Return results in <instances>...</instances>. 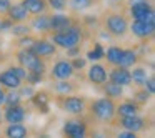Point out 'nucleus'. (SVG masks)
<instances>
[{
	"label": "nucleus",
	"mask_w": 155,
	"mask_h": 138,
	"mask_svg": "<svg viewBox=\"0 0 155 138\" xmlns=\"http://www.w3.org/2000/svg\"><path fill=\"white\" fill-rule=\"evenodd\" d=\"M105 27L114 37H124L128 30V22L124 15L120 14H112L105 18Z\"/></svg>",
	"instance_id": "5"
},
{
	"label": "nucleus",
	"mask_w": 155,
	"mask_h": 138,
	"mask_svg": "<svg viewBox=\"0 0 155 138\" xmlns=\"http://www.w3.org/2000/svg\"><path fill=\"white\" fill-rule=\"evenodd\" d=\"M82 42V30L75 25H70L68 28L60 32H55L52 35V43L57 45V47L62 48H70V47H77L78 43Z\"/></svg>",
	"instance_id": "1"
},
{
	"label": "nucleus",
	"mask_w": 155,
	"mask_h": 138,
	"mask_svg": "<svg viewBox=\"0 0 155 138\" xmlns=\"http://www.w3.org/2000/svg\"><path fill=\"white\" fill-rule=\"evenodd\" d=\"M0 85L5 87V88H8V90H17V88H20L22 80L8 68V70H5V72L0 73Z\"/></svg>",
	"instance_id": "12"
},
{
	"label": "nucleus",
	"mask_w": 155,
	"mask_h": 138,
	"mask_svg": "<svg viewBox=\"0 0 155 138\" xmlns=\"http://www.w3.org/2000/svg\"><path fill=\"white\" fill-rule=\"evenodd\" d=\"M135 62H137V53H135L134 50H124L122 58H120V62H118L117 67L130 68V67H134V65H135Z\"/></svg>",
	"instance_id": "22"
},
{
	"label": "nucleus",
	"mask_w": 155,
	"mask_h": 138,
	"mask_svg": "<svg viewBox=\"0 0 155 138\" xmlns=\"http://www.w3.org/2000/svg\"><path fill=\"white\" fill-rule=\"evenodd\" d=\"M20 100H22V97H20V93H18V91H14V90H12L8 95L5 93V103H7V107L20 105Z\"/></svg>",
	"instance_id": "30"
},
{
	"label": "nucleus",
	"mask_w": 155,
	"mask_h": 138,
	"mask_svg": "<svg viewBox=\"0 0 155 138\" xmlns=\"http://www.w3.org/2000/svg\"><path fill=\"white\" fill-rule=\"evenodd\" d=\"M108 77H110V82L120 85V87H125V85L132 83V77H130V72H128V68L117 67V68H114V70L108 73Z\"/></svg>",
	"instance_id": "11"
},
{
	"label": "nucleus",
	"mask_w": 155,
	"mask_h": 138,
	"mask_svg": "<svg viewBox=\"0 0 155 138\" xmlns=\"http://www.w3.org/2000/svg\"><path fill=\"white\" fill-rule=\"evenodd\" d=\"M22 5L32 15H40L47 10V0H24Z\"/></svg>",
	"instance_id": "18"
},
{
	"label": "nucleus",
	"mask_w": 155,
	"mask_h": 138,
	"mask_svg": "<svg viewBox=\"0 0 155 138\" xmlns=\"http://www.w3.org/2000/svg\"><path fill=\"white\" fill-rule=\"evenodd\" d=\"M10 0H0V15H5L8 10V7H10Z\"/></svg>",
	"instance_id": "39"
},
{
	"label": "nucleus",
	"mask_w": 155,
	"mask_h": 138,
	"mask_svg": "<svg viewBox=\"0 0 155 138\" xmlns=\"http://www.w3.org/2000/svg\"><path fill=\"white\" fill-rule=\"evenodd\" d=\"M62 107H64V110L70 115H80V113H84V110H85L84 100L78 98V97H67L62 101Z\"/></svg>",
	"instance_id": "10"
},
{
	"label": "nucleus",
	"mask_w": 155,
	"mask_h": 138,
	"mask_svg": "<svg viewBox=\"0 0 155 138\" xmlns=\"http://www.w3.org/2000/svg\"><path fill=\"white\" fill-rule=\"evenodd\" d=\"M72 25V18L68 15H62V14H57V15H52L50 17V30L54 32H60V30H65Z\"/></svg>",
	"instance_id": "17"
},
{
	"label": "nucleus",
	"mask_w": 155,
	"mask_h": 138,
	"mask_svg": "<svg viewBox=\"0 0 155 138\" xmlns=\"http://www.w3.org/2000/svg\"><path fill=\"white\" fill-rule=\"evenodd\" d=\"M84 138H85V136H84Z\"/></svg>",
	"instance_id": "46"
},
{
	"label": "nucleus",
	"mask_w": 155,
	"mask_h": 138,
	"mask_svg": "<svg viewBox=\"0 0 155 138\" xmlns=\"http://www.w3.org/2000/svg\"><path fill=\"white\" fill-rule=\"evenodd\" d=\"M143 85H145V91H148L150 95L155 93V80H153V77H148L147 80L143 82Z\"/></svg>",
	"instance_id": "34"
},
{
	"label": "nucleus",
	"mask_w": 155,
	"mask_h": 138,
	"mask_svg": "<svg viewBox=\"0 0 155 138\" xmlns=\"http://www.w3.org/2000/svg\"><path fill=\"white\" fill-rule=\"evenodd\" d=\"M64 133L67 135L68 138H84L85 135H87V125H85L84 121H78V120L65 121Z\"/></svg>",
	"instance_id": "7"
},
{
	"label": "nucleus",
	"mask_w": 155,
	"mask_h": 138,
	"mask_svg": "<svg viewBox=\"0 0 155 138\" xmlns=\"http://www.w3.org/2000/svg\"><path fill=\"white\" fill-rule=\"evenodd\" d=\"M17 58L20 62V67H24L28 72H35V73H44L45 72V63L42 57L35 55L30 48H24L17 53Z\"/></svg>",
	"instance_id": "2"
},
{
	"label": "nucleus",
	"mask_w": 155,
	"mask_h": 138,
	"mask_svg": "<svg viewBox=\"0 0 155 138\" xmlns=\"http://www.w3.org/2000/svg\"><path fill=\"white\" fill-rule=\"evenodd\" d=\"M104 55H105L104 47H102L100 43H97V45L94 47V50H90V52L87 53V58H88V60H92V62H97V60H100Z\"/></svg>",
	"instance_id": "29"
},
{
	"label": "nucleus",
	"mask_w": 155,
	"mask_h": 138,
	"mask_svg": "<svg viewBox=\"0 0 155 138\" xmlns=\"http://www.w3.org/2000/svg\"><path fill=\"white\" fill-rule=\"evenodd\" d=\"M130 77H132V82L137 85H143V82L148 78L145 68H135L134 72H130Z\"/></svg>",
	"instance_id": "27"
},
{
	"label": "nucleus",
	"mask_w": 155,
	"mask_h": 138,
	"mask_svg": "<svg viewBox=\"0 0 155 138\" xmlns=\"http://www.w3.org/2000/svg\"><path fill=\"white\" fill-rule=\"evenodd\" d=\"M88 80L95 85H104L105 80H107V70H105L102 65L94 63L88 68Z\"/></svg>",
	"instance_id": "14"
},
{
	"label": "nucleus",
	"mask_w": 155,
	"mask_h": 138,
	"mask_svg": "<svg viewBox=\"0 0 155 138\" xmlns=\"http://www.w3.org/2000/svg\"><path fill=\"white\" fill-rule=\"evenodd\" d=\"M117 138H138V136H137V133H135V131L125 130V131H122V133H118Z\"/></svg>",
	"instance_id": "41"
},
{
	"label": "nucleus",
	"mask_w": 155,
	"mask_h": 138,
	"mask_svg": "<svg viewBox=\"0 0 155 138\" xmlns=\"http://www.w3.org/2000/svg\"><path fill=\"white\" fill-rule=\"evenodd\" d=\"M32 27L38 32H48L50 30V17L47 15H37V17L32 20Z\"/></svg>",
	"instance_id": "21"
},
{
	"label": "nucleus",
	"mask_w": 155,
	"mask_h": 138,
	"mask_svg": "<svg viewBox=\"0 0 155 138\" xmlns=\"http://www.w3.org/2000/svg\"><path fill=\"white\" fill-rule=\"evenodd\" d=\"M18 93H20V97H28V98H30L35 91H34V88H32V87H24V88H20Z\"/></svg>",
	"instance_id": "40"
},
{
	"label": "nucleus",
	"mask_w": 155,
	"mask_h": 138,
	"mask_svg": "<svg viewBox=\"0 0 155 138\" xmlns=\"http://www.w3.org/2000/svg\"><path fill=\"white\" fill-rule=\"evenodd\" d=\"M10 32L14 35H17V37H25V35L30 34V27H28V25H25V24H22V22H17V24L12 25Z\"/></svg>",
	"instance_id": "28"
},
{
	"label": "nucleus",
	"mask_w": 155,
	"mask_h": 138,
	"mask_svg": "<svg viewBox=\"0 0 155 138\" xmlns=\"http://www.w3.org/2000/svg\"><path fill=\"white\" fill-rule=\"evenodd\" d=\"M148 97H150V93H148V91H137V93H135V100L138 101V103H145V101L148 100Z\"/></svg>",
	"instance_id": "36"
},
{
	"label": "nucleus",
	"mask_w": 155,
	"mask_h": 138,
	"mask_svg": "<svg viewBox=\"0 0 155 138\" xmlns=\"http://www.w3.org/2000/svg\"><path fill=\"white\" fill-rule=\"evenodd\" d=\"M92 113L102 121H110L115 115V103L110 98H97L92 103Z\"/></svg>",
	"instance_id": "4"
},
{
	"label": "nucleus",
	"mask_w": 155,
	"mask_h": 138,
	"mask_svg": "<svg viewBox=\"0 0 155 138\" xmlns=\"http://www.w3.org/2000/svg\"><path fill=\"white\" fill-rule=\"evenodd\" d=\"M4 103H5V91L0 88V107H2Z\"/></svg>",
	"instance_id": "44"
},
{
	"label": "nucleus",
	"mask_w": 155,
	"mask_h": 138,
	"mask_svg": "<svg viewBox=\"0 0 155 138\" xmlns=\"http://www.w3.org/2000/svg\"><path fill=\"white\" fill-rule=\"evenodd\" d=\"M30 50L38 57H50L57 52V48L48 40H34V43L30 45Z\"/></svg>",
	"instance_id": "9"
},
{
	"label": "nucleus",
	"mask_w": 155,
	"mask_h": 138,
	"mask_svg": "<svg viewBox=\"0 0 155 138\" xmlns=\"http://www.w3.org/2000/svg\"><path fill=\"white\" fill-rule=\"evenodd\" d=\"M25 80L28 82L30 85H37L42 82V73H35V72H30V73L25 75Z\"/></svg>",
	"instance_id": "33"
},
{
	"label": "nucleus",
	"mask_w": 155,
	"mask_h": 138,
	"mask_svg": "<svg viewBox=\"0 0 155 138\" xmlns=\"http://www.w3.org/2000/svg\"><path fill=\"white\" fill-rule=\"evenodd\" d=\"M55 90H57L58 93H70V91L74 90V85L68 83L67 80H58V83L55 85Z\"/></svg>",
	"instance_id": "31"
},
{
	"label": "nucleus",
	"mask_w": 155,
	"mask_h": 138,
	"mask_svg": "<svg viewBox=\"0 0 155 138\" xmlns=\"http://www.w3.org/2000/svg\"><path fill=\"white\" fill-rule=\"evenodd\" d=\"M10 70L14 72V73L17 75L18 78H20V80H24V78H25V75H27V70H25L24 67H12Z\"/></svg>",
	"instance_id": "38"
},
{
	"label": "nucleus",
	"mask_w": 155,
	"mask_h": 138,
	"mask_svg": "<svg viewBox=\"0 0 155 138\" xmlns=\"http://www.w3.org/2000/svg\"><path fill=\"white\" fill-rule=\"evenodd\" d=\"M120 125L125 128V130L128 131H142L145 128V120L143 118H140L138 115H135V117H127V118H122L120 120Z\"/></svg>",
	"instance_id": "15"
},
{
	"label": "nucleus",
	"mask_w": 155,
	"mask_h": 138,
	"mask_svg": "<svg viewBox=\"0 0 155 138\" xmlns=\"http://www.w3.org/2000/svg\"><path fill=\"white\" fill-rule=\"evenodd\" d=\"M122 53H124V50H122L120 47H110L105 52L108 63H112V65H118V62H120V58H122Z\"/></svg>",
	"instance_id": "25"
},
{
	"label": "nucleus",
	"mask_w": 155,
	"mask_h": 138,
	"mask_svg": "<svg viewBox=\"0 0 155 138\" xmlns=\"http://www.w3.org/2000/svg\"><path fill=\"white\" fill-rule=\"evenodd\" d=\"M78 52H80V47H70V48H67V55H70V57H77Z\"/></svg>",
	"instance_id": "42"
},
{
	"label": "nucleus",
	"mask_w": 155,
	"mask_h": 138,
	"mask_svg": "<svg viewBox=\"0 0 155 138\" xmlns=\"http://www.w3.org/2000/svg\"><path fill=\"white\" fill-rule=\"evenodd\" d=\"M30 100H32V103H34L35 107H38L40 110L47 111V108H48V95L45 93V91H40V93H34V95L30 97Z\"/></svg>",
	"instance_id": "24"
},
{
	"label": "nucleus",
	"mask_w": 155,
	"mask_h": 138,
	"mask_svg": "<svg viewBox=\"0 0 155 138\" xmlns=\"http://www.w3.org/2000/svg\"><path fill=\"white\" fill-rule=\"evenodd\" d=\"M94 138H107L104 131H94Z\"/></svg>",
	"instance_id": "43"
},
{
	"label": "nucleus",
	"mask_w": 155,
	"mask_h": 138,
	"mask_svg": "<svg viewBox=\"0 0 155 138\" xmlns=\"http://www.w3.org/2000/svg\"><path fill=\"white\" fill-rule=\"evenodd\" d=\"M25 113H27V110L22 105L7 107V110H5V120L8 123H22L25 120Z\"/></svg>",
	"instance_id": "13"
},
{
	"label": "nucleus",
	"mask_w": 155,
	"mask_h": 138,
	"mask_svg": "<svg viewBox=\"0 0 155 138\" xmlns=\"http://www.w3.org/2000/svg\"><path fill=\"white\" fill-rule=\"evenodd\" d=\"M95 0H68V5H70L72 10H87L88 7H92V4H94Z\"/></svg>",
	"instance_id": "26"
},
{
	"label": "nucleus",
	"mask_w": 155,
	"mask_h": 138,
	"mask_svg": "<svg viewBox=\"0 0 155 138\" xmlns=\"http://www.w3.org/2000/svg\"><path fill=\"white\" fill-rule=\"evenodd\" d=\"M115 111L120 118L135 117V115H138V105L134 103V101H124L118 108H115Z\"/></svg>",
	"instance_id": "19"
},
{
	"label": "nucleus",
	"mask_w": 155,
	"mask_h": 138,
	"mask_svg": "<svg viewBox=\"0 0 155 138\" xmlns=\"http://www.w3.org/2000/svg\"><path fill=\"white\" fill-rule=\"evenodd\" d=\"M70 63H72V67H74V70H82V68L87 65V60H84V58H80V57H75Z\"/></svg>",
	"instance_id": "35"
},
{
	"label": "nucleus",
	"mask_w": 155,
	"mask_h": 138,
	"mask_svg": "<svg viewBox=\"0 0 155 138\" xmlns=\"http://www.w3.org/2000/svg\"><path fill=\"white\" fill-rule=\"evenodd\" d=\"M130 30L135 37L138 38H150L155 32V22H138L134 20V24L130 25Z\"/></svg>",
	"instance_id": "6"
},
{
	"label": "nucleus",
	"mask_w": 155,
	"mask_h": 138,
	"mask_svg": "<svg viewBox=\"0 0 155 138\" xmlns=\"http://www.w3.org/2000/svg\"><path fill=\"white\" fill-rule=\"evenodd\" d=\"M104 91H105V95H107L108 98H118V97H122V93H124V87L114 83V82H108V83L104 85Z\"/></svg>",
	"instance_id": "23"
},
{
	"label": "nucleus",
	"mask_w": 155,
	"mask_h": 138,
	"mask_svg": "<svg viewBox=\"0 0 155 138\" xmlns=\"http://www.w3.org/2000/svg\"><path fill=\"white\" fill-rule=\"evenodd\" d=\"M130 15L138 22H155L153 8L147 0H130Z\"/></svg>",
	"instance_id": "3"
},
{
	"label": "nucleus",
	"mask_w": 155,
	"mask_h": 138,
	"mask_svg": "<svg viewBox=\"0 0 155 138\" xmlns=\"http://www.w3.org/2000/svg\"><path fill=\"white\" fill-rule=\"evenodd\" d=\"M12 25H14V22H12L10 18H4V20H0V32H7V30H10Z\"/></svg>",
	"instance_id": "37"
},
{
	"label": "nucleus",
	"mask_w": 155,
	"mask_h": 138,
	"mask_svg": "<svg viewBox=\"0 0 155 138\" xmlns=\"http://www.w3.org/2000/svg\"><path fill=\"white\" fill-rule=\"evenodd\" d=\"M47 4L50 5L54 10H64V8H67L68 0H47Z\"/></svg>",
	"instance_id": "32"
},
{
	"label": "nucleus",
	"mask_w": 155,
	"mask_h": 138,
	"mask_svg": "<svg viewBox=\"0 0 155 138\" xmlns=\"http://www.w3.org/2000/svg\"><path fill=\"white\" fill-rule=\"evenodd\" d=\"M74 72L75 70L68 60H58L52 68V77L57 78V80H68L74 75Z\"/></svg>",
	"instance_id": "8"
},
{
	"label": "nucleus",
	"mask_w": 155,
	"mask_h": 138,
	"mask_svg": "<svg viewBox=\"0 0 155 138\" xmlns=\"http://www.w3.org/2000/svg\"><path fill=\"white\" fill-rule=\"evenodd\" d=\"M5 135L7 138H27L28 131L22 123H10V127H7L5 130Z\"/></svg>",
	"instance_id": "20"
},
{
	"label": "nucleus",
	"mask_w": 155,
	"mask_h": 138,
	"mask_svg": "<svg viewBox=\"0 0 155 138\" xmlns=\"http://www.w3.org/2000/svg\"><path fill=\"white\" fill-rule=\"evenodd\" d=\"M0 121H2V115H0Z\"/></svg>",
	"instance_id": "45"
},
{
	"label": "nucleus",
	"mask_w": 155,
	"mask_h": 138,
	"mask_svg": "<svg viewBox=\"0 0 155 138\" xmlns=\"http://www.w3.org/2000/svg\"><path fill=\"white\" fill-rule=\"evenodd\" d=\"M7 15H8V18H10L14 24H17V22L27 20L28 12H27V8H25L22 4H15V5H10V7H8Z\"/></svg>",
	"instance_id": "16"
}]
</instances>
